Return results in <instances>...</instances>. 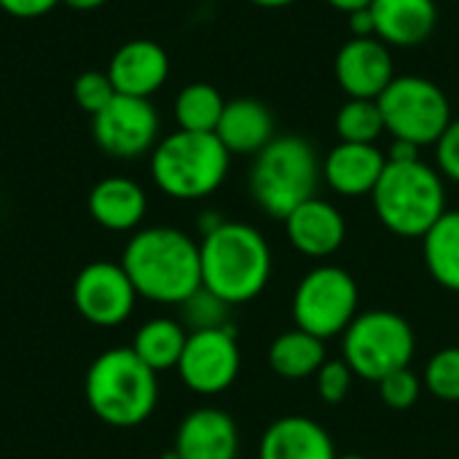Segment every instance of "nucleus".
Masks as SVG:
<instances>
[{
    "instance_id": "a878e982",
    "label": "nucleus",
    "mask_w": 459,
    "mask_h": 459,
    "mask_svg": "<svg viewBox=\"0 0 459 459\" xmlns=\"http://www.w3.org/2000/svg\"><path fill=\"white\" fill-rule=\"evenodd\" d=\"M336 134L342 143L377 145V140L385 134V118H382L379 102L347 97V102L336 113Z\"/></svg>"
},
{
    "instance_id": "4c0bfd02",
    "label": "nucleus",
    "mask_w": 459,
    "mask_h": 459,
    "mask_svg": "<svg viewBox=\"0 0 459 459\" xmlns=\"http://www.w3.org/2000/svg\"><path fill=\"white\" fill-rule=\"evenodd\" d=\"M250 3H255L261 8H285V5H290L296 0H250Z\"/></svg>"
},
{
    "instance_id": "a211bd4d",
    "label": "nucleus",
    "mask_w": 459,
    "mask_h": 459,
    "mask_svg": "<svg viewBox=\"0 0 459 459\" xmlns=\"http://www.w3.org/2000/svg\"><path fill=\"white\" fill-rule=\"evenodd\" d=\"M336 444L331 433L304 417L288 414L274 420L258 444V459H336Z\"/></svg>"
},
{
    "instance_id": "9b49d317",
    "label": "nucleus",
    "mask_w": 459,
    "mask_h": 459,
    "mask_svg": "<svg viewBox=\"0 0 459 459\" xmlns=\"http://www.w3.org/2000/svg\"><path fill=\"white\" fill-rule=\"evenodd\" d=\"M91 134L108 156L140 159L159 143V113L151 100L116 94L110 105L91 116Z\"/></svg>"
},
{
    "instance_id": "ddd939ff",
    "label": "nucleus",
    "mask_w": 459,
    "mask_h": 459,
    "mask_svg": "<svg viewBox=\"0 0 459 459\" xmlns=\"http://www.w3.org/2000/svg\"><path fill=\"white\" fill-rule=\"evenodd\" d=\"M333 73L347 97L379 100L395 78L390 46L379 38H350L336 54Z\"/></svg>"
},
{
    "instance_id": "72a5a7b5",
    "label": "nucleus",
    "mask_w": 459,
    "mask_h": 459,
    "mask_svg": "<svg viewBox=\"0 0 459 459\" xmlns=\"http://www.w3.org/2000/svg\"><path fill=\"white\" fill-rule=\"evenodd\" d=\"M350 32L352 38H377L374 35V16H371V5L363 8V11H355L350 13Z\"/></svg>"
},
{
    "instance_id": "dca6fc26",
    "label": "nucleus",
    "mask_w": 459,
    "mask_h": 459,
    "mask_svg": "<svg viewBox=\"0 0 459 459\" xmlns=\"http://www.w3.org/2000/svg\"><path fill=\"white\" fill-rule=\"evenodd\" d=\"M105 73L113 81L118 94L151 100V94H156L167 83L169 56L156 40L137 38V40L124 43L113 54Z\"/></svg>"
},
{
    "instance_id": "e433bc0d",
    "label": "nucleus",
    "mask_w": 459,
    "mask_h": 459,
    "mask_svg": "<svg viewBox=\"0 0 459 459\" xmlns=\"http://www.w3.org/2000/svg\"><path fill=\"white\" fill-rule=\"evenodd\" d=\"M67 8H75V11H94L100 5H105L108 0H62Z\"/></svg>"
},
{
    "instance_id": "20e7f679",
    "label": "nucleus",
    "mask_w": 459,
    "mask_h": 459,
    "mask_svg": "<svg viewBox=\"0 0 459 459\" xmlns=\"http://www.w3.org/2000/svg\"><path fill=\"white\" fill-rule=\"evenodd\" d=\"M379 223L403 239H422L446 212V186L436 167L422 159L387 161L374 194Z\"/></svg>"
},
{
    "instance_id": "c756f323",
    "label": "nucleus",
    "mask_w": 459,
    "mask_h": 459,
    "mask_svg": "<svg viewBox=\"0 0 459 459\" xmlns=\"http://www.w3.org/2000/svg\"><path fill=\"white\" fill-rule=\"evenodd\" d=\"M116 94L118 91H116L113 81L108 78V73H100V70H86L73 83V100L89 116H97L105 105H110V100Z\"/></svg>"
},
{
    "instance_id": "c85d7f7f",
    "label": "nucleus",
    "mask_w": 459,
    "mask_h": 459,
    "mask_svg": "<svg viewBox=\"0 0 459 459\" xmlns=\"http://www.w3.org/2000/svg\"><path fill=\"white\" fill-rule=\"evenodd\" d=\"M377 385H379V398H382V403H385L387 409H393V411H406V409H411V406L422 398V390H425L422 377H420L417 371H411V366H409V368H401V371H395V374H390V377H385V379L377 382Z\"/></svg>"
},
{
    "instance_id": "f3484780",
    "label": "nucleus",
    "mask_w": 459,
    "mask_h": 459,
    "mask_svg": "<svg viewBox=\"0 0 459 459\" xmlns=\"http://www.w3.org/2000/svg\"><path fill=\"white\" fill-rule=\"evenodd\" d=\"M387 167V153L366 143H339L323 159V180L339 196H371L382 172Z\"/></svg>"
},
{
    "instance_id": "39448f33",
    "label": "nucleus",
    "mask_w": 459,
    "mask_h": 459,
    "mask_svg": "<svg viewBox=\"0 0 459 459\" xmlns=\"http://www.w3.org/2000/svg\"><path fill=\"white\" fill-rule=\"evenodd\" d=\"M323 178V161L309 140L299 134L274 137L253 161L250 169V194L255 204L285 221L299 204L317 196Z\"/></svg>"
},
{
    "instance_id": "6e6552de",
    "label": "nucleus",
    "mask_w": 459,
    "mask_h": 459,
    "mask_svg": "<svg viewBox=\"0 0 459 459\" xmlns=\"http://www.w3.org/2000/svg\"><path fill=\"white\" fill-rule=\"evenodd\" d=\"M293 323L323 342L342 336L360 315L358 280L333 264L309 269L293 290Z\"/></svg>"
},
{
    "instance_id": "f257e3e1",
    "label": "nucleus",
    "mask_w": 459,
    "mask_h": 459,
    "mask_svg": "<svg viewBox=\"0 0 459 459\" xmlns=\"http://www.w3.org/2000/svg\"><path fill=\"white\" fill-rule=\"evenodd\" d=\"M121 266L140 299L180 307L202 288L199 242L172 226L140 229L124 247Z\"/></svg>"
},
{
    "instance_id": "423d86ee",
    "label": "nucleus",
    "mask_w": 459,
    "mask_h": 459,
    "mask_svg": "<svg viewBox=\"0 0 459 459\" xmlns=\"http://www.w3.org/2000/svg\"><path fill=\"white\" fill-rule=\"evenodd\" d=\"M231 153L215 132L178 129L151 151V175L159 191L180 202H196L215 194L229 175Z\"/></svg>"
},
{
    "instance_id": "7ed1b4c3",
    "label": "nucleus",
    "mask_w": 459,
    "mask_h": 459,
    "mask_svg": "<svg viewBox=\"0 0 459 459\" xmlns=\"http://www.w3.org/2000/svg\"><path fill=\"white\" fill-rule=\"evenodd\" d=\"M83 395L94 417L105 425L137 428L159 403V374L151 371L132 347H113L91 360Z\"/></svg>"
},
{
    "instance_id": "f704fd0d",
    "label": "nucleus",
    "mask_w": 459,
    "mask_h": 459,
    "mask_svg": "<svg viewBox=\"0 0 459 459\" xmlns=\"http://www.w3.org/2000/svg\"><path fill=\"white\" fill-rule=\"evenodd\" d=\"M420 159V148L403 140H393L390 151H387V161H414Z\"/></svg>"
},
{
    "instance_id": "5701e85b",
    "label": "nucleus",
    "mask_w": 459,
    "mask_h": 459,
    "mask_svg": "<svg viewBox=\"0 0 459 459\" xmlns=\"http://www.w3.org/2000/svg\"><path fill=\"white\" fill-rule=\"evenodd\" d=\"M428 274L449 293H459V210H446L422 237Z\"/></svg>"
},
{
    "instance_id": "412c9836",
    "label": "nucleus",
    "mask_w": 459,
    "mask_h": 459,
    "mask_svg": "<svg viewBox=\"0 0 459 459\" xmlns=\"http://www.w3.org/2000/svg\"><path fill=\"white\" fill-rule=\"evenodd\" d=\"M148 212V196L132 178H105L89 194V215L108 231H134Z\"/></svg>"
},
{
    "instance_id": "58836bf2",
    "label": "nucleus",
    "mask_w": 459,
    "mask_h": 459,
    "mask_svg": "<svg viewBox=\"0 0 459 459\" xmlns=\"http://www.w3.org/2000/svg\"><path fill=\"white\" fill-rule=\"evenodd\" d=\"M336 459H366V457H360V455H339Z\"/></svg>"
},
{
    "instance_id": "7c9ffc66",
    "label": "nucleus",
    "mask_w": 459,
    "mask_h": 459,
    "mask_svg": "<svg viewBox=\"0 0 459 459\" xmlns=\"http://www.w3.org/2000/svg\"><path fill=\"white\" fill-rule=\"evenodd\" d=\"M355 379H358V377L352 374V368H350L342 358H336V360H325V363H323V368H320V371H317V377H315L320 401H323V403H328V406H336V403L347 401V395L352 393Z\"/></svg>"
},
{
    "instance_id": "9d476101",
    "label": "nucleus",
    "mask_w": 459,
    "mask_h": 459,
    "mask_svg": "<svg viewBox=\"0 0 459 459\" xmlns=\"http://www.w3.org/2000/svg\"><path fill=\"white\" fill-rule=\"evenodd\" d=\"M242 368V352L234 328L194 331L188 333L186 350L178 363L180 382L196 395H221L226 393Z\"/></svg>"
},
{
    "instance_id": "4468645a",
    "label": "nucleus",
    "mask_w": 459,
    "mask_h": 459,
    "mask_svg": "<svg viewBox=\"0 0 459 459\" xmlns=\"http://www.w3.org/2000/svg\"><path fill=\"white\" fill-rule=\"evenodd\" d=\"M285 234L296 253L312 261H325L342 250L347 239V221L336 204L312 196L285 218Z\"/></svg>"
},
{
    "instance_id": "393cba45",
    "label": "nucleus",
    "mask_w": 459,
    "mask_h": 459,
    "mask_svg": "<svg viewBox=\"0 0 459 459\" xmlns=\"http://www.w3.org/2000/svg\"><path fill=\"white\" fill-rule=\"evenodd\" d=\"M226 100L212 83H188L175 100L178 129L186 132H215L223 116Z\"/></svg>"
},
{
    "instance_id": "cd10ccee",
    "label": "nucleus",
    "mask_w": 459,
    "mask_h": 459,
    "mask_svg": "<svg viewBox=\"0 0 459 459\" xmlns=\"http://www.w3.org/2000/svg\"><path fill=\"white\" fill-rule=\"evenodd\" d=\"M425 390L444 403H459V344L438 350L425 371H422Z\"/></svg>"
},
{
    "instance_id": "2eb2a0df",
    "label": "nucleus",
    "mask_w": 459,
    "mask_h": 459,
    "mask_svg": "<svg viewBox=\"0 0 459 459\" xmlns=\"http://www.w3.org/2000/svg\"><path fill=\"white\" fill-rule=\"evenodd\" d=\"M172 452L178 459H237L239 428L234 417L215 406L194 409L183 417Z\"/></svg>"
},
{
    "instance_id": "6ab92c4d",
    "label": "nucleus",
    "mask_w": 459,
    "mask_h": 459,
    "mask_svg": "<svg viewBox=\"0 0 459 459\" xmlns=\"http://www.w3.org/2000/svg\"><path fill=\"white\" fill-rule=\"evenodd\" d=\"M374 35L395 48L425 43L438 24L436 0H374Z\"/></svg>"
},
{
    "instance_id": "bb28decb",
    "label": "nucleus",
    "mask_w": 459,
    "mask_h": 459,
    "mask_svg": "<svg viewBox=\"0 0 459 459\" xmlns=\"http://www.w3.org/2000/svg\"><path fill=\"white\" fill-rule=\"evenodd\" d=\"M229 320H231V307L215 293H210L207 288H199L194 296H188L180 304V323L186 325L188 333L229 328L231 325Z\"/></svg>"
},
{
    "instance_id": "f03ea898",
    "label": "nucleus",
    "mask_w": 459,
    "mask_h": 459,
    "mask_svg": "<svg viewBox=\"0 0 459 459\" xmlns=\"http://www.w3.org/2000/svg\"><path fill=\"white\" fill-rule=\"evenodd\" d=\"M202 288L223 299L229 307L250 304L272 280L274 258L266 237L239 221H223L202 237Z\"/></svg>"
},
{
    "instance_id": "aec40b11",
    "label": "nucleus",
    "mask_w": 459,
    "mask_h": 459,
    "mask_svg": "<svg viewBox=\"0 0 459 459\" xmlns=\"http://www.w3.org/2000/svg\"><path fill=\"white\" fill-rule=\"evenodd\" d=\"M215 137L231 156H258L274 140V116L261 100H229L218 121Z\"/></svg>"
},
{
    "instance_id": "c9c22d12",
    "label": "nucleus",
    "mask_w": 459,
    "mask_h": 459,
    "mask_svg": "<svg viewBox=\"0 0 459 459\" xmlns=\"http://www.w3.org/2000/svg\"><path fill=\"white\" fill-rule=\"evenodd\" d=\"M331 8H336V11H342V13H355V11H363V8H368L374 0H325Z\"/></svg>"
},
{
    "instance_id": "2f4dec72",
    "label": "nucleus",
    "mask_w": 459,
    "mask_h": 459,
    "mask_svg": "<svg viewBox=\"0 0 459 459\" xmlns=\"http://www.w3.org/2000/svg\"><path fill=\"white\" fill-rule=\"evenodd\" d=\"M436 164L441 178L459 183V118H452L446 132L436 143Z\"/></svg>"
},
{
    "instance_id": "0eeeda50",
    "label": "nucleus",
    "mask_w": 459,
    "mask_h": 459,
    "mask_svg": "<svg viewBox=\"0 0 459 459\" xmlns=\"http://www.w3.org/2000/svg\"><path fill=\"white\" fill-rule=\"evenodd\" d=\"M417 352V333L411 323L393 309L360 312L342 333V360L363 382H382L385 377L409 368Z\"/></svg>"
},
{
    "instance_id": "473e14b6",
    "label": "nucleus",
    "mask_w": 459,
    "mask_h": 459,
    "mask_svg": "<svg viewBox=\"0 0 459 459\" xmlns=\"http://www.w3.org/2000/svg\"><path fill=\"white\" fill-rule=\"evenodd\" d=\"M59 3L62 0H0V8L16 19H35V16L48 13Z\"/></svg>"
},
{
    "instance_id": "b1692460",
    "label": "nucleus",
    "mask_w": 459,
    "mask_h": 459,
    "mask_svg": "<svg viewBox=\"0 0 459 459\" xmlns=\"http://www.w3.org/2000/svg\"><path fill=\"white\" fill-rule=\"evenodd\" d=\"M188 342V331L180 320L172 317H153L148 323H143L134 333L132 342V352L156 374L178 368L180 355L186 350Z\"/></svg>"
},
{
    "instance_id": "f8f14e48",
    "label": "nucleus",
    "mask_w": 459,
    "mask_h": 459,
    "mask_svg": "<svg viewBox=\"0 0 459 459\" xmlns=\"http://www.w3.org/2000/svg\"><path fill=\"white\" fill-rule=\"evenodd\" d=\"M137 299L140 296L129 274L113 261H94L83 266L73 282L75 312L97 328H113L129 320Z\"/></svg>"
},
{
    "instance_id": "4be33fe9",
    "label": "nucleus",
    "mask_w": 459,
    "mask_h": 459,
    "mask_svg": "<svg viewBox=\"0 0 459 459\" xmlns=\"http://www.w3.org/2000/svg\"><path fill=\"white\" fill-rule=\"evenodd\" d=\"M325 360H328L325 342L299 328L280 333L269 347L272 371L288 382H304V379L317 377Z\"/></svg>"
},
{
    "instance_id": "1a4fd4ad",
    "label": "nucleus",
    "mask_w": 459,
    "mask_h": 459,
    "mask_svg": "<svg viewBox=\"0 0 459 459\" xmlns=\"http://www.w3.org/2000/svg\"><path fill=\"white\" fill-rule=\"evenodd\" d=\"M377 102L385 118V132H390L393 140L417 148L436 145L452 124L449 97L438 83L422 75H395Z\"/></svg>"
}]
</instances>
